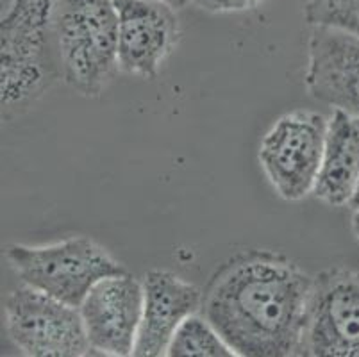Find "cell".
<instances>
[{"mask_svg": "<svg viewBox=\"0 0 359 357\" xmlns=\"http://www.w3.org/2000/svg\"><path fill=\"white\" fill-rule=\"evenodd\" d=\"M313 281L279 252H240L213 274L201 313L236 356H297Z\"/></svg>", "mask_w": 359, "mask_h": 357, "instance_id": "cell-1", "label": "cell"}, {"mask_svg": "<svg viewBox=\"0 0 359 357\" xmlns=\"http://www.w3.org/2000/svg\"><path fill=\"white\" fill-rule=\"evenodd\" d=\"M57 0H2V120L31 109L61 79L52 41Z\"/></svg>", "mask_w": 359, "mask_h": 357, "instance_id": "cell-2", "label": "cell"}, {"mask_svg": "<svg viewBox=\"0 0 359 357\" xmlns=\"http://www.w3.org/2000/svg\"><path fill=\"white\" fill-rule=\"evenodd\" d=\"M52 41L65 83L99 97L120 72L115 0H57Z\"/></svg>", "mask_w": 359, "mask_h": 357, "instance_id": "cell-3", "label": "cell"}, {"mask_svg": "<svg viewBox=\"0 0 359 357\" xmlns=\"http://www.w3.org/2000/svg\"><path fill=\"white\" fill-rule=\"evenodd\" d=\"M6 260L25 286L75 307H81L97 283L127 271L88 236H72L48 245L13 243L6 248Z\"/></svg>", "mask_w": 359, "mask_h": 357, "instance_id": "cell-4", "label": "cell"}, {"mask_svg": "<svg viewBox=\"0 0 359 357\" xmlns=\"http://www.w3.org/2000/svg\"><path fill=\"white\" fill-rule=\"evenodd\" d=\"M6 330L31 357H84L93 352L79 307L34 288L13 290L6 299Z\"/></svg>", "mask_w": 359, "mask_h": 357, "instance_id": "cell-5", "label": "cell"}, {"mask_svg": "<svg viewBox=\"0 0 359 357\" xmlns=\"http://www.w3.org/2000/svg\"><path fill=\"white\" fill-rule=\"evenodd\" d=\"M327 122L315 111H292L273 123L259 145V165L280 198L313 193L324 157Z\"/></svg>", "mask_w": 359, "mask_h": 357, "instance_id": "cell-6", "label": "cell"}, {"mask_svg": "<svg viewBox=\"0 0 359 357\" xmlns=\"http://www.w3.org/2000/svg\"><path fill=\"white\" fill-rule=\"evenodd\" d=\"M297 356L359 357V271L316 275Z\"/></svg>", "mask_w": 359, "mask_h": 357, "instance_id": "cell-7", "label": "cell"}, {"mask_svg": "<svg viewBox=\"0 0 359 357\" xmlns=\"http://www.w3.org/2000/svg\"><path fill=\"white\" fill-rule=\"evenodd\" d=\"M120 72L154 79L179 43L177 9L165 0H115Z\"/></svg>", "mask_w": 359, "mask_h": 357, "instance_id": "cell-8", "label": "cell"}, {"mask_svg": "<svg viewBox=\"0 0 359 357\" xmlns=\"http://www.w3.org/2000/svg\"><path fill=\"white\" fill-rule=\"evenodd\" d=\"M81 314L93 352L135 356L143 313V283L129 271L109 275L86 295Z\"/></svg>", "mask_w": 359, "mask_h": 357, "instance_id": "cell-9", "label": "cell"}, {"mask_svg": "<svg viewBox=\"0 0 359 357\" xmlns=\"http://www.w3.org/2000/svg\"><path fill=\"white\" fill-rule=\"evenodd\" d=\"M306 90L315 100L359 116V38L334 27H311Z\"/></svg>", "mask_w": 359, "mask_h": 357, "instance_id": "cell-10", "label": "cell"}, {"mask_svg": "<svg viewBox=\"0 0 359 357\" xmlns=\"http://www.w3.org/2000/svg\"><path fill=\"white\" fill-rule=\"evenodd\" d=\"M202 307V291L168 270H150L143 279V313L135 356H166L175 330Z\"/></svg>", "mask_w": 359, "mask_h": 357, "instance_id": "cell-11", "label": "cell"}, {"mask_svg": "<svg viewBox=\"0 0 359 357\" xmlns=\"http://www.w3.org/2000/svg\"><path fill=\"white\" fill-rule=\"evenodd\" d=\"M359 186V116L334 109L313 195L324 204L348 206Z\"/></svg>", "mask_w": 359, "mask_h": 357, "instance_id": "cell-12", "label": "cell"}, {"mask_svg": "<svg viewBox=\"0 0 359 357\" xmlns=\"http://www.w3.org/2000/svg\"><path fill=\"white\" fill-rule=\"evenodd\" d=\"M166 356L170 357H234L236 352L204 314H191L175 330Z\"/></svg>", "mask_w": 359, "mask_h": 357, "instance_id": "cell-13", "label": "cell"}, {"mask_svg": "<svg viewBox=\"0 0 359 357\" xmlns=\"http://www.w3.org/2000/svg\"><path fill=\"white\" fill-rule=\"evenodd\" d=\"M304 20L309 27H334L359 38V0H308Z\"/></svg>", "mask_w": 359, "mask_h": 357, "instance_id": "cell-14", "label": "cell"}, {"mask_svg": "<svg viewBox=\"0 0 359 357\" xmlns=\"http://www.w3.org/2000/svg\"><path fill=\"white\" fill-rule=\"evenodd\" d=\"M191 2L210 13H241L254 9L264 0H191Z\"/></svg>", "mask_w": 359, "mask_h": 357, "instance_id": "cell-15", "label": "cell"}, {"mask_svg": "<svg viewBox=\"0 0 359 357\" xmlns=\"http://www.w3.org/2000/svg\"><path fill=\"white\" fill-rule=\"evenodd\" d=\"M352 232L359 240V209H354V215H352Z\"/></svg>", "mask_w": 359, "mask_h": 357, "instance_id": "cell-16", "label": "cell"}, {"mask_svg": "<svg viewBox=\"0 0 359 357\" xmlns=\"http://www.w3.org/2000/svg\"><path fill=\"white\" fill-rule=\"evenodd\" d=\"M165 2H168L170 6H174L175 9H181V8H184L188 2H191V0H165Z\"/></svg>", "mask_w": 359, "mask_h": 357, "instance_id": "cell-17", "label": "cell"}, {"mask_svg": "<svg viewBox=\"0 0 359 357\" xmlns=\"http://www.w3.org/2000/svg\"><path fill=\"white\" fill-rule=\"evenodd\" d=\"M348 208H351L352 211H354V209H359V186H358V191H355L354 198H352L351 204H348Z\"/></svg>", "mask_w": 359, "mask_h": 357, "instance_id": "cell-18", "label": "cell"}]
</instances>
